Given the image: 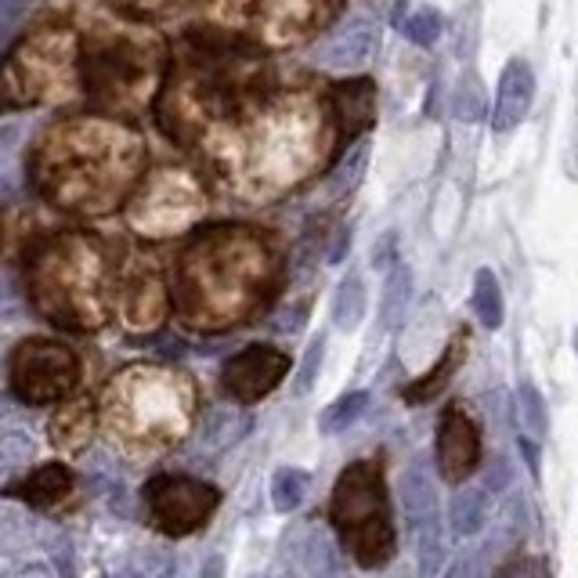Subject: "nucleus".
<instances>
[{"mask_svg": "<svg viewBox=\"0 0 578 578\" xmlns=\"http://www.w3.org/2000/svg\"><path fill=\"white\" fill-rule=\"evenodd\" d=\"M521 401H524V423L532 434L543 438L546 434V409H543V398L532 384H521Z\"/></svg>", "mask_w": 578, "mask_h": 578, "instance_id": "f704fd0d", "label": "nucleus"}, {"mask_svg": "<svg viewBox=\"0 0 578 578\" xmlns=\"http://www.w3.org/2000/svg\"><path fill=\"white\" fill-rule=\"evenodd\" d=\"M452 113L460 120L474 123L485 116V91H481V80H477V72H463L460 88L452 91Z\"/></svg>", "mask_w": 578, "mask_h": 578, "instance_id": "c756f323", "label": "nucleus"}, {"mask_svg": "<svg viewBox=\"0 0 578 578\" xmlns=\"http://www.w3.org/2000/svg\"><path fill=\"white\" fill-rule=\"evenodd\" d=\"M333 102H337V116H340V127L343 134H359L369 127L373 120V83L369 80H351V83H340L333 91Z\"/></svg>", "mask_w": 578, "mask_h": 578, "instance_id": "412c9836", "label": "nucleus"}, {"mask_svg": "<svg viewBox=\"0 0 578 578\" xmlns=\"http://www.w3.org/2000/svg\"><path fill=\"white\" fill-rule=\"evenodd\" d=\"M412 539H416V557H420V571L423 575H438L441 564H445V532H441V521L430 518L420 524H409Z\"/></svg>", "mask_w": 578, "mask_h": 578, "instance_id": "5701e85b", "label": "nucleus"}, {"mask_svg": "<svg viewBox=\"0 0 578 578\" xmlns=\"http://www.w3.org/2000/svg\"><path fill=\"white\" fill-rule=\"evenodd\" d=\"M307 488H311V477L297 471V466H282L272 477V507L279 513H293L304 502Z\"/></svg>", "mask_w": 578, "mask_h": 578, "instance_id": "b1692460", "label": "nucleus"}, {"mask_svg": "<svg viewBox=\"0 0 578 578\" xmlns=\"http://www.w3.org/2000/svg\"><path fill=\"white\" fill-rule=\"evenodd\" d=\"M167 72V41L156 30L98 22L80 41V83L109 116H138Z\"/></svg>", "mask_w": 578, "mask_h": 578, "instance_id": "39448f33", "label": "nucleus"}, {"mask_svg": "<svg viewBox=\"0 0 578 578\" xmlns=\"http://www.w3.org/2000/svg\"><path fill=\"white\" fill-rule=\"evenodd\" d=\"M365 167H369V141H359L348 156H343V163L333 170V192L337 195H348V192L359 189Z\"/></svg>", "mask_w": 578, "mask_h": 578, "instance_id": "7c9ffc66", "label": "nucleus"}, {"mask_svg": "<svg viewBox=\"0 0 578 578\" xmlns=\"http://www.w3.org/2000/svg\"><path fill=\"white\" fill-rule=\"evenodd\" d=\"M304 315H307V304H290L275 315L272 326L279 329V333H297V329L304 326Z\"/></svg>", "mask_w": 578, "mask_h": 578, "instance_id": "4c0bfd02", "label": "nucleus"}, {"mask_svg": "<svg viewBox=\"0 0 578 578\" xmlns=\"http://www.w3.org/2000/svg\"><path fill=\"white\" fill-rule=\"evenodd\" d=\"M398 502H401V510H405V518H409V524H420V521L438 518V488H434V481H430V474L423 471V466H409V471L401 474Z\"/></svg>", "mask_w": 578, "mask_h": 578, "instance_id": "aec40b11", "label": "nucleus"}, {"mask_svg": "<svg viewBox=\"0 0 578 578\" xmlns=\"http://www.w3.org/2000/svg\"><path fill=\"white\" fill-rule=\"evenodd\" d=\"M26 4H33V0H26Z\"/></svg>", "mask_w": 578, "mask_h": 578, "instance_id": "a19ab883", "label": "nucleus"}, {"mask_svg": "<svg viewBox=\"0 0 578 578\" xmlns=\"http://www.w3.org/2000/svg\"><path fill=\"white\" fill-rule=\"evenodd\" d=\"M412 301V272L409 268H395V272L387 275V286H384V304H379V318H384V326H395L398 318L405 315V307Z\"/></svg>", "mask_w": 578, "mask_h": 578, "instance_id": "c85d7f7f", "label": "nucleus"}, {"mask_svg": "<svg viewBox=\"0 0 578 578\" xmlns=\"http://www.w3.org/2000/svg\"><path fill=\"white\" fill-rule=\"evenodd\" d=\"M15 141H19V127H0V192H4V181H8V167H11V152H15Z\"/></svg>", "mask_w": 578, "mask_h": 578, "instance_id": "e433bc0d", "label": "nucleus"}, {"mask_svg": "<svg viewBox=\"0 0 578 578\" xmlns=\"http://www.w3.org/2000/svg\"><path fill=\"white\" fill-rule=\"evenodd\" d=\"M532 94H535V77H532V69H528V61L510 58V66L502 69V77H499L496 120H491V127L499 134L518 127L528 116V109H532Z\"/></svg>", "mask_w": 578, "mask_h": 578, "instance_id": "dca6fc26", "label": "nucleus"}, {"mask_svg": "<svg viewBox=\"0 0 578 578\" xmlns=\"http://www.w3.org/2000/svg\"><path fill=\"white\" fill-rule=\"evenodd\" d=\"M460 359H463V348H449L445 359H441L434 369H430V376H423L420 384H412L409 390H405V401H409V405H423V401H430V398H438L441 390H445L449 379H452V373H456Z\"/></svg>", "mask_w": 578, "mask_h": 578, "instance_id": "393cba45", "label": "nucleus"}, {"mask_svg": "<svg viewBox=\"0 0 578 578\" xmlns=\"http://www.w3.org/2000/svg\"><path fill=\"white\" fill-rule=\"evenodd\" d=\"M250 412L236 409V405H217V409L206 412V420L200 427V449L203 452H225L236 441L250 434Z\"/></svg>", "mask_w": 578, "mask_h": 578, "instance_id": "6ab92c4d", "label": "nucleus"}, {"mask_svg": "<svg viewBox=\"0 0 578 578\" xmlns=\"http://www.w3.org/2000/svg\"><path fill=\"white\" fill-rule=\"evenodd\" d=\"M290 376V354L268 343H250L239 354H231L220 369V384L239 405H253Z\"/></svg>", "mask_w": 578, "mask_h": 578, "instance_id": "9b49d317", "label": "nucleus"}, {"mask_svg": "<svg viewBox=\"0 0 578 578\" xmlns=\"http://www.w3.org/2000/svg\"><path fill=\"white\" fill-rule=\"evenodd\" d=\"M206 211V192L195 174L181 167H159L145 174L127 203V225L141 239H174Z\"/></svg>", "mask_w": 578, "mask_h": 578, "instance_id": "6e6552de", "label": "nucleus"}, {"mask_svg": "<svg viewBox=\"0 0 578 578\" xmlns=\"http://www.w3.org/2000/svg\"><path fill=\"white\" fill-rule=\"evenodd\" d=\"M242 228H217L178 257V304L195 329H225L261 297L264 246Z\"/></svg>", "mask_w": 578, "mask_h": 578, "instance_id": "7ed1b4c3", "label": "nucleus"}, {"mask_svg": "<svg viewBox=\"0 0 578 578\" xmlns=\"http://www.w3.org/2000/svg\"><path fill=\"white\" fill-rule=\"evenodd\" d=\"M333 318H337V329H343V333H351V329L365 318V290H362L359 275H348L340 282L337 301H333Z\"/></svg>", "mask_w": 578, "mask_h": 578, "instance_id": "bb28decb", "label": "nucleus"}, {"mask_svg": "<svg viewBox=\"0 0 578 578\" xmlns=\"http://www.w3.org/2000/svg\"><path fill=\"white\" fill-rule=\"evenodd\" d=\"M8 384L22 405H58L80 387V359L66 343L30 337L11 351Z\"/></svg>", "mask_w": 578, "mask_h": 578, "instance_id": "1a4fd4ad", "label": "nucleus"}, {"mask_svg": "<svg viewBox=\"0 0 578 578\" xmlns=\"http://www.w3.org/2000/svg\"><path fill=\"white\" fill-rule=\"evenodd\" d=\"M22 8H26V0H0V52H4L11 33H15V22L22 15Z\"/></svg>", "mask_w": 578, "mask_h": 578, "instance_id": "c9c22d12", "label": "nucleus"}, {"mask_svg": "<svg viewBox=\"0 0 578 578\" xmlns=\"http://www.w3.org/2000/svg\"><path fill=\"white\" fill-rule=\"evenodd\" d=\"M0 246H4V236H0Z\"/></svg>", "mask_w": 578, "mask_h": 578, "instance_id": "ea45409f", "label": "nucleus"}, {"mask_svg": "<svg viewBox=\"0 0 578 578\" xmlns=\"http://www.w3.org/2000/svg\"><path fill=\"white\" fill-rule=\"evenodd\" d=\"M195 387L178 369L131 365L109 379L102 395V427L120 449L156 456L189 430Z\"/></svg>", "mask_w": 578, "mask_h": 578, "instance_id": "20e7f679", "label": "nucleus"}, {"mask_svg": "<svg viewBox=\"0 0 578 578\" xmlns=\"http://www.w3.org/2000/svg\"><path fill=\"white\" fill-rule=\"evenodd\" d=\"M141 496H145V507H149L152 528L170 539L200 532L220 502V491L214 485L189 474H156L145 485Z\"/></svg>", "mask_w": 578, "mask_h": 578, "instance_id": "9d476101", "label": "nucleus"}, {"mask_svg": "<svg viewBox=\"0 0 578 578\" xmlns=\"http://www.w3.org/2000/svg\"><path fill=\"white\" fill-rule=\"evenodd\" d=\"M72 485H77V477L66 463H44L22 477L15 488H8V496L26 499L30 507H58L61 499H69Z\"/></svg>", "mask_w": 578, "mask_h": 578, "instance_id": "f3484780", "label": "nucleus"}, {"mask_svg": "<svg viewBox=\"0 0 578 578\" xmlns=\"http://www.w3.org/2000/svg\"><path fill=\"white\" fill-rule=\"evenodd\" d=\"M8 416V398H0V420Z\"/></svg>", "mask_w": 578, "mask_h": 578, "instance_id": "58836bf2", "label": "nucleus"}, {"mask_svg": "<svg viewBox=\"0 0 578 578\" xmlns=\"http://www.w3.org/2000/svg\"><path fill=\"white\" fill-rule=\"evenodd\" d=\"M438 463L449 481H463L481 463V434L463 409H449L438 427Z\"/></svg>", "mask_w": 578, "mask_h": 578, "instance_id": "ddd939ff", "label": "nucleus"}, {"mask_svg": "<svg viewBox=\"0 0 578 578\" xmlns=\"http://www.w3.org/2000/svg\"><path fill=\"white\" fill-rule=\"evenodd\" d=\"M488 521V488H463L452 496L449 507V524L452 535H477Z\"/></svg>", "mask_w": 578, "mask_h": 578, "instance_id": "4be33fe9", "label": "nucleus"}, {"mask_svg": "<svg viewBox=\"0 0 578 578\" xmlns=\"http://www.w3.org/2000/svg\"><path fill=\"white\" fill-rule=\"evenodd\" d=\"M113 4L131 19H163V15H174L184 0H113Z\"/></svg>", "mask_w": 578, "mask_h": 578, "instance_id": "72a5a7b5", "label": "nucleus"}, {"mask_svg": "<svg viewBox=\"0 0 578 578\" xmlns=\"http://www.w3.org/2000/svg\"><path fill=\"white\" fill-rule=\"evenodd\" d=\"M80 83V36L61 22L30 30L0 61V109L61 102Z\"/></svg>", "mask_w": 578, "mask_h": 578, "instance_id": "423d86ee", "label": "nucleus"}, {"mask_svg": "<svg viewBox=\"0 0 578 578\" xmlns=\"http://www.w3.org/2000/svg\"><path fill=\"white\" fill-rule=\"evenodd\" d=\"M116 307H120V322L131 333H149V329L163 326L167 286H163V275L156 272V264H131L123 272L116 290Z\"/></svg>", "mask_w": 578, "mask_h": 578, "instance_id": "f8f14e48", "label": "nucleus"}, {"mask_svg": "<svg viewBox=\"0 0 578 578\" xmlns=\"http://www.w3.org/2000/svg\"><path fill=\"white\" fill-rule=\"evenodd\" d=\"M474 315L481 318V326L488 329L502 326V290L488 268H481V272L474 275Z\"/></svg>", "mask_w": 578, "mask_h": 578, "instance_id": "a878e982", "label": "nucleus"}, {"mask_svg": "<svg viewBox=\"0 0 578 578\" xmlns=\"http://www.w3.org/2000/svg\"><path fill=\"white\" fill-rule=\"evenodd\" d=\"M33 184L66 214L98 217L116 211L145 167L141 134L105 116L52 123L33 145Z\"/></svg>", "mask_w": 578, "mask_h": 578, "instance_id": "f257e3e1", "label": "nucleus"}, {"mask_svg": "<svg viewBox=\"0 0 578 578\" xmlns=\"http://www.w3.org/2000/svg\"><path fill=\"white\" fill-rule=\"evenodd\" d=\"M405 36H409L412 44H420V47H430L441 36V15L434 8H423V11H416V15L405 19Z\"/></svg>", "mask_w": 578, "mask_h": 578, "instance_id": "2f4dec72", "label": "nucleus"}, {"mask_svg": "<svg viewBox=\"0 0 578 578\" xmlns=\"http://www.w3.org/2000/svg\"><path fill=\"white\" fill-rule=\"evenodd\" d=\"M94 401L91 398H61L58 401V412L52 416V445L66 456H80V452L91 449L94 441Z\"/></svg>", "mask_w": 578, "mask_h": 578, "instance_id": "2eb2a0df", "label": "nucleus"}, {"mask_svg": "<svg viewBox=\"0 0 578 578\" xmlns=\"http://www.w3.org/2000/svg\"><path fill=\"white\" fill-rule=\"evenodd\" d=\"M30 297L47 322L91 333L109 322L113 307V257L105 242L83 231H58L33 246Z\"/></svg>", "mask_w": 578, "mask_h": 578, "instance_id": "f03ea898", "label": "nucleus"}, {"mask_svg": "<svg viewBox=\"0 0 578 578\" xmlns=\"http://www.w3.org/2000/svg\"><path fill=\"white\" fill-rule=\"evenodd\" d=\"M365 409H369V395L365 390H354V395H343L329 405V409L318 416V427H322V434H340V430L359 423Z\"/></svg>", "mask_w": 578, "mask_h": 578, "instance_id": "cd10ccee", "label": "nucleus"}, {"mask_svg": "<svg viewBox=\"0 0 578 578\" xmlns=\"http://www.w3.org/2000/svg\"><path fill=\"white\" fill-rule=\"evenodd\" d=\"M286 557L297 571L307 575H322V571H333L337 568V549L329 543V535L322 528H293L286 535Z\"/></svg>", "mask_w": 578, "mask_h": 578, "instance_id": "a211bd4d", "label": "nucleus"}, {"mask_svg": "<svg viewBox=\"0 0 578 578\" xmlns=\"http://www.w3.org/2000/svg\"><path fill=\"white\" fill-rule=\"evenodd\" d=\"M379 44V30L373 19H351L348 26L329 33L322 44L315 47V61L322 69H354L373 58Z\"/></svg>", "mask_w": 578, "mask_h": 578, "instance_id": "4468645a", "label": "nucleus"}, {"mask_svg": "<svg viewBox=\"0 0 578 578\" xmlns=\"http://www.w3.org/2000/svg\"><path fill=\"white\" fill-rule=\"evenodd\" d=\"M329 513L351 557L362 568H384L395 553V528H390L384 477L373 463H351L340 474Z\"/></svg>", "mask_w": 578, "mask_h": 578, "instance_id": "0eeeda50", "label": "nucleus"}, {"mask_svg": "<svg viewBox=\"0 0 578 578\" xmlns=\"http://www.w3.org/2000/svg\"><path fill=\"white\" fill-rule=\"evenodd\" d=\"M322 354H326V337H315L311 348H307V354H304L301 369H297V379H293V390H297V395H307V390L315 387L318 369H322Z\"/></svg>", "mask_w": 578, "mask_h": 578, "instance_id": "473e14b6", "label": "nucleus"}]
</instances>
